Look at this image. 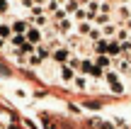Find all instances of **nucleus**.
Instances as JSON below:
<instances>
[{"label":"nucleus","mask_w":131,"mask_h":129,"mask_svg":"<svg viewBox=\"0 0 131 129\" xmlns=\"http://www.w3.org/2000/svg\"><path fill=\"white\" fill-rule=\"evenodd\" d=\"M112 68L117 73H131V54H122V56H117L114 63H112Z\"/></svg>","instance_id":"obj_1"},{"label":"nucleus","mask_w":131,"mask_h":129,"mask_svg":"<svg viewBox=\"0 0 131 129\" xmlns=\"http://www.w3.org/2000/svg\"><path fill=\"white\" fill-rule=\"evenodd\" d=\"M10 12V0H0V15H7Z\"/></svg>","instance_id":"obj_11"},{"label":"nucleus","mask_w":131,"mask_h":129,"mask_svg":"<svg viewBox=\"0 0 131 129\" xmlns=\"http://www.w3.org/2000/svg\"><path fill=\"white\" fill-rule=\"evenodd\" d=\"M10 24H12V32L15 34H27V29H29L32 22H27V19H15V22H10Z\"/></svg>","instance_id":"obj_8"},{"label":"nucleus","mask_w":131,"mask_h":129,"mask_svg":"<svg viewBox=\"0 0 131 129\" xmlns=\"http://www.w3.org/2000/svg\"><path fill=\"white\" fill-rule=\"evenodd\" d=\"M95 63H97L102 71H109V68H112V63H114V58L109 56V54H97V56H95Z\"/></svg>","instance_id":"obj_5"},{"label":"nucleus","mask_w":131,"mask_h":129,"mask_svg":"<svg viewBox=\"0 0 131 129\" xmlns=\"http://www.w3.org/2000/svg\"><path fill=\"white\" fill-rule=\"evenodd\" d=\"M73 85L78 88V90H88V88H90V81H88V76H83V73H75Z\"/></svg>","instance_id":"obj_9"},{"label":"nucleus","mask_w":131,"mask_h":129,"mask_svg":"<svg viewBox=\"0 0 131 129\" xmlns=\"http://www.w3.org/2000/svg\"><path fill=\"white\" fill-rule=\"evenodd\" d=\"M51 58H53L56 63H61V66H63V63L70 61V49H68V46H58V49H53Z\"/></svg>","instance_id":"obj_4"},{"label":"nucleus","mask_w":131,"mask_h":129,"mask_svg":"<svg viewBox=\"0 0 131 129\" xmlns=\"http://www.w3.org/2000/svg\"><path fill=\"white\" fill-rule=\"evenodd\" d=\"M10 44H12V46H24V44H27V34H12V39H10Z\"/></svg>","instance_id":"obj_10"},{"label":"nucleus","mask_w":131,"mask_h":129,"mask_svg":"<svg viewBox=\"0 0 131 129\" xmlns=\"http://www.w3.org/2000/svg\"><path fill=\"white\" fill-rule=\"evenodd\" d=\"M19 3H22V0H19Z\"/></svg>","instance_id":"obj_12"},{"label":"nucleus","mask_w":131,"mask_h":129,"mask_svg":"<svg viewBox=\"0 0 131 129\" xmlns=\"http://www.w3.org/2000/svg\"><path fill=\"white\" fill-rule=\"evenodd\" d=\"M104 78H107V83L112 85V90H114V93H124V85H122V81H119V73L114 71V68L104 71Z\"/></svg>","instance_id":"obj_2"},{"label":"nucleus","mask_w":131,"mask_h":129,"mask_svg":"<svg viewBox=\"0 0 131 129\" xmlns=\"http://www.w3.org/2000/svg\"><path fill=\"white\" fill-rule=\"evenodd\" d=\"M75 73H78L75 68H70L68 63H63V66H61V81H63V83H73Z\"/></svg>","instance_id":"obj_6"},{"label":"nucleus","mask_w":131,"mask_h":129,"mask_svg":"<svg viewBox=\"0 0 131 129\" xmlns=\"http://www.w3.org/2000/svg\"><path fill=\"white\" fill-rule=\"evenodd\" d=\"M27 42L34 44V46H39V44L44 42V29H39V27H34V24H29V29H27Z\"/></svg>","instance_id":"obj_3"},{"label":"nucleus","mask_w":131,"mask_h":129,"mask_svg":"<svg viewBox=\"0 0 131 129\" xmlns=\"http://www.w3.org/2000/svg\"><path fill=\"white\" fill-rule=\"evenodd\" d=\"M12 24L10 22H0V42H10L12 39Z\"/></svg>","instance_id":"obj_7"}]
</instances>
